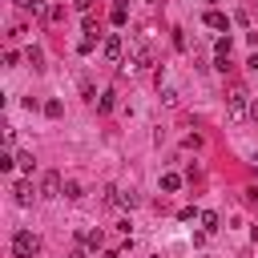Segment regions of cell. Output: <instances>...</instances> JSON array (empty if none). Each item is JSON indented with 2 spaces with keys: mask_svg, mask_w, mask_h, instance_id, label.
<instances>
[{
  "mask_svg": "<svg viewBox=\"0 0 258 258\" xmlns=\"http://www.w3.org/2000/svg\"><path fill=\"white\" fill-rule=\"evenodd\" d=\"M12 254H16V258H32V254H40V238H36L32 230H16V234H12Z\"/></svg>",
  "mask_w": 258,
  "mask_h": 258,
  "instance_id": "6da1fadb",
  "label": "cell"
},
{
  "mask_svg": "<svg viewBox=\"0 0 258 258\" xmlns=\"http://www.w3.org/2000/svg\"><path fill=\"white\" fill-rule=\"evenodd\" d=\"M226 109H230V117H234V121H242V117L250 113V93H246L242 85H234V89H230V97H226Z\"/></svg>",
  "mask_w": 258,
  "mask_h": 258,
  "instance_id": "7a4b0ae2",
  "label": "cell"
},
{
  "mask_svg": "<svg viewBox=\"0 0 258 258\" xmlns=\"http://www.w3.org/2000/svg\"><path fill=\"white\" fill-rule=\"evenodd\" d=\"M149 64H153L149 48H145V44H133V52H129V64H125V69H129V73H145Z\"/></svg>",
  "mask_w": 258,
  "mask_h": 258,
  "instance_id": "3957f363",
  "label": "cell"
},
{
  "mask_svg": "<svg viewBox=\"0 0 258 258\" xmlns=\"http://www.w3.org/2000/svg\"><path fill=\"white\" fill-rule=\"evenodd\" d=\"M60 194H64L60 173H44V181H40V198H60Z\"/></svg>",
  "mask_w": 258,
  "mask_h": 258,
  "instance_id": "277c9868",
  "label": "cell"
},
{
  "mask_svg": "<svg viewBox=\"0 0 258 258\" xmlns=\"http://www.w3.org/2000/svg\"><path fill=\"white\" fill-rule=\"evenodd\" d=\"M12 194H16V206H32V181L20 177V181L12 185Z\"/></svg>",
  "mask_w": 258,
  "mask_h": 258,
  "instance_id": "5b68a950",
  "label": "cell"
},
{
  "mask_svg": "<svg viewBox=\"0 0 258 258\" xmlns=\"http://www.w3.org/2000/svg\"><path fill=\"white\" fill-rule=\"evenodd\" d=\"M101 52H105V60H121V36H117V32L105 36V48H101Z\"/></svg>",
  "mask_w": 258,
  "mask_h": 258,
  "instance_id": "8992f818",
  "label": "cell"
},
{
  "mask_svg": "<svg viewBox=\"0 0 258 258\" xmlns=\"http://www.w3.org/2000/svg\"><path fill=\"white\" fill-rule=\"evenodd\" d=\"M206 24H210V28H218V32H230V20H226L222 12H214V8L206 12Z\"/></svg>",
  "mask_w": 258,
  "mask_h": 258,
  "instance_id": "52a82bcc",
  "label": "cell"
},
{
  "mask_svg": "<svg viewBox=\"0 0 258 258\" xmlns=\"http://www.w3.org/2000/svg\"><path fill=\"white\" fill-rule=\"evenodd\" d=\"M161 189H165V194L181 189V177H177V173H165V177H161Z\"/></svg>",
  "mask_w": 258,
  "mask_h": 258,
  "instance_id": "ba28073f",
  "label": "cell"
},
{
  "mask_svg": "<svg viewBox=\"0 0 258 258\" xmlns=\"http://www.w3.org/2000/svg\"><path fill=\"white\" fill-rule=\"evenodd\" d=\"M202 230H206V234H214V230H218V214H214V210H206V214H202Z\"/></svg>",
  "mask_w": 258,
  "mask_h": 258,
  "instance_id": "9c48e42d",
  "label": "cell"
},
{
  "mask_svg": "<svg viewBox=\"0 0 258 258\" xmlns=\"http://www.w3.org/2000/svg\"><path fill=\"white\" fill-rule=\"evenodd\" d=\"M101 242H105L101 230H89V234H85V246H89V250H101Z\"/></svg>",
  "mask_w": 258,
  "mask_h": 258,
  "instance_id": "30bf717a",
  "label": "cell"
},
{
  "mask_svg": "<svg viewBox=\"0 0 258 258\" xmlns=\"http://www.w3.org/2000/svg\"><path fill=\"white\" fill-rule=\"evenodd\" d=\"M113 24H117V28L125 24V0H117V4H113Z\"/></svg>",
  "mask_w": 258,
  "mask_h": 258,
  "instance_id": "8fae6325",
  "label": "cell"
},
{
  "mask_svg": "<svg viewBox=\"0 0 258 258\" xmlns=\"http://www.w3.org/2000/svg\"><path fill=\"white\" fill-rule=\"evenodd\" d=\"M44 113H48V117H60V113H64V105H60V101H48V105H44Z\"/></svg>",
  "mask_w": 258,
  "mask_h": 258,
  "instance_id": "7c38bea8",
  "label": "cell"
},
{
  "mask_svg": "<svg viewBox=\"0 0 258 258\" xmlns=\"http://www.w3.org/2000/svg\"><path fill=\"white\" fill-rule=\"evenodd\" d=\"M16 165H20V169H28V173H32V153H16Z\"/></svg>",
  "mask_w": 258,
  "mask_h": 258,
  "instance_id": "4fadbf2b",
  "label": "cell"
},
{
  "mask_svg": "<svg viewBox=\"0 0 258 258\" xmlns=\"http://www.w3.org/2000/svg\"><path fill=\"white\" fill-rule=\"evenodd\" d=\"M64 198H81V181H64Z\"/></svg>",
  "mask_w": 258,
  "mask_h": 258,
  "instance_id": "5bb4252c",
  "label": "cell"
},
{
  "mask_svg": "<svg viewBox=\"0 0 258 258\" xmlns=\"http://www.w3.org/2000/svg\"><path fill=\"white\" fill-rule=\"evenodd\" d=\"M40 60H44V56H40V48H28V64H32V69H40Z\"/></svg>",
  "mask_w": 258,
  "mask_h": 258,
  "instance_id": "9a60e30c",
  "label": "cell"
},
{
  "mask_svg": "<svg viewBox=\"0 0 258 258\" xmlns=\"http://www.w3.org/2000/svg\"><path fill=\"white\" fill-rule=\"evenodd\" d=\"M177 218H181V222H194V218H202V214H198V210H194V206H185V210H181V214H177Z\"/></svg>",
  "mask_w": 258,
  "mask_h": 258,
  "instance_id": "2e32d148",
  "label": "cell"
},
{
  "mask_svg": "<svg viewBox=\"0 0 258 258\" xmlns=\"http://www.w3.org/2000/svg\"><path fill=\"white\" fill-rule=\"evenodd\" d=\"M73 4H77L81 12H89V4H93V0H73Z\"/></svg>",
  "mask_w": 258,
  "mask_h": 258,
  "instance_id": "e0dca14e",
  "label": "cell"
},
{
  "mask_svg": "<svg viewBox=\"0 0 258 258\" xmlns=\"http://www.w3.org/2000/svg\"><path fill=\"white\" fill-rule=\"evenodd\" d=\"M250 117H254V121H258V97H254V101H250Z\"/></svg>",
  "mask_w": 258,
  "mask_h": 258,
  "instance_id": "ac0fdd59",
  "label": "cell"
},
{
  "mask_svg": "<svg viewBox=\"0 0 258 258\" xmlns=\"http://www.w3.org/2000/svg\"><path fill=\"white\" fill-rule=\"evenodd\" d=\"M69 258H89V254H85V250H73V254H69Z\"/></svg>",
  "mask_w": 258,
  "mask_h": 258,
  "instance_id": "d6986e66",
  "label": "cell"
}]
</instances>
